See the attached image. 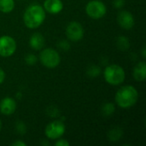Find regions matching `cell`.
<instances>
[{
    "label": "cell",
    "instance_id": "cell-19",
    "mask_svg": "<svg viewBox=\"0 0 146 146\" xmlns=\"http://www.w3.org/2000/svg\"><path fill=\"white\" fill-rule=\"evenodd\" d=\"M24 60H25V62H26L27 65H29V66H33V65L37 62L38 58H37V56H36L34 54H33V53H28V54H27V55L25 56Z\"/></svg>",
    "mask_w": 146,
    "mask_h": 146
},
{
    "label": "cell",
    "instance_id": "cell-6",
    "mask_svg": "<svg viewBox=\"0 0 146 146\" xmlns=\"http://www.w3.org/2000/svg\"><path fill=\"white\" fill-rule=\"evenodd\" d=\"M66 127L62 121L55 120L50 122L44 129V133L47 139L56 140L60 139L65 133Z\"/></svg>",
    "mask_w": 146,
    "mask_h": 146
},
{
    "label": "cell",
    "instance_id": "cell-15",
    "mask_svg": "<svg viewBox=\"0 0 146 146\" xmlns=\"http://www.w3.org/2000/svg\"><path fill=\"white\" fill-rule=\"evenodd\" d=\"M15 8L14 0H0V11L5 14L10 13Z\"/></svg>",
    "mask_w": 146,
    "mask_h": 146
},
{
    "label": "cell",
    "instance_id": "cell-8",
    "mask_svg": "<svg viewBox=\"0 0 146 146\" xmlns=\"http://www.w3.org/2000/svg\"><path fill=\"white\" fill-rule=\"evenodd\" d=\"M66 36L68 40L73 42L80 41L84 37V28L78 21H71L66 27Z\"/></svg>",
    "mask_w": 146,
    "mask_h": 146
},
{
    "label": "cell",
    "instance_id": "cell-25",
    "mask_svg": "<svg viewBox=\"0 0 146 146\" xmlns=\"http://www.w3.org/2000/svg\"><path fill=\"white\" fill-rule=\"evenodd\" d=\"M12 146H27V144L21 140H17V141H15L11 144Z\"/></svg>",
    "mask_w": 146,
    "mask_h": 146
},
{
    "label": "cell",
    "instance_id": "cell-14",
    "mask_svg": "<svg viewBox=\"0 0 146 146\" xmlns=\"http://www.w3.org/2000/svg\"><path fill=\"white\" fill-rule=\"evenodd\" d=\"M123 135V130L121 127H114L110 129L108 133V139L110 141L116 142L119 141Z\"/></svg>",
    "mask_w": 146,
    "mask_h": 146
},
{
    "label": "cell",
    "instance_id": "cell-27",
    "mask_svg": "<svg viewBox=\"0 0 146 146\" xmlns=\"http://www.w3.org/2000/svg\"><path fill=\"white\" fill-rule=\"evenodd\" d=\"M141 53H142V56H143V58H144V59H145V58H146V48H145V46H144V47L142 48V50H141Z\"/></svg>",
    "mask_w": 146,
    "mask_h": 146
},
{
    "label": "cell",
    "instance_id": "cell-13",
    "mask_svg": "<svg viewBox=\"0 0 146 146\" xmlns=\"http://www.w3.org/2000/svg\"><path fill=\"white\" fill-rule=\"evenodd\" d=\"M133 78L137 81H145L146 78V63L145 61L139 62L133 68Z\"/></svg>",
    "mask_w": 146,
    "mask_h": 146
},
{
    "label": "cell",
    "instance_id": "cell-9",
    "mask_svg": "<svg viewBox=\"0 0 146 146\" xmlns=\"http://www.w3.org/2000/svg\"><path fill=\"white\" fill-rule=\"evenodd\" d=\"M117 22L123 29L130 30L134 27L135 20L132 13L127 10H121L117 15Z\"/></svg>",
    "mask_w": 146,
    "mask_h": 146
},
{
    "label": "cell",
    "instance_id": "cell-26",
    "mask_svg": "<svg viewBox=\"0 0 146 146\" xmlns=\"http://www.w3.org/2000/svg\"><path fill=\"white\" fill-rule=\"evenodd\" d=\"M5 80V73L4 71L0 68V84H2Z\"/></svg>",
    "mask_w": 146,
    "mask_h": 146
},
{
    "label": "cell",
    "instance_id": "cell-20",
    "mask_svg": "<svg viewBox=\"0 0 146 146\" xmlns=\"http://www.w3.org/2000/svg\"><path fill=\"white\" fill-rule=\"evenodd\" d=\"M15 130H16V132H17L19 134L24 135V134L27 133V127H26V125H25L24 122H22V121H18V122H16V124H15Z\"/></svg>",
    "mask_w": 146,
    "mask_h": 146
},
{
    "label": "cell",
    "instance_id": "cell-23",
    "mask_svg": "<svg viewBox=\"0 0 146 146\" xmlns=\"http://www.w3.org/2000/svg\"><path fill=\"white\" fill-rule=\"evenodd\" d=\"M114 6L116 9H121L125 5V0H114Z\"/></svg>",
    "mask_w": 146,
    "mask_h": 146
},
{
    "label": "cell",
    "instance_id": "cell-5",
    "mask_svg": "<svg viewBox=\"0 0 146 146\" xmlns=\"http://www.w3.org/2000/svg\"><path fill=\"white\" fill-rule=\"evenodd\" d=\"M86 12L90 18L98 20L106 15L107 7L101 0H92L87 3L86 6Z\"/></svg>",
    "mask_w": 146,
    "mask_h": 146
},
{
    "label": "cell",
    "instance_id": "cell-18",
    "mask_svg": "<svg viewBox=\"0 0 146 146\" xmlns=\"http://www.w3.org/2000/svg\"><path fill=\"white\" fill-rule=\"evenodd\" d=\"M101 74V68L96 65H91L86 69V74L90 78H96Z\"/></svg>",
    "mask_w": 146,
    "mask_h": 146
},
{
    "label": "cell",
    "instance_id": "cell-17",
    "mask_svg": "<svg viewBox=\"0 0 146 146\" xmlns=\"http://www.w3.org/2000/svg\"><path fill=\"white\" fill-rule=\"evenodd\" d=\"M115 111V104L112 103H105L104 104H103L102 109H101V112L102 115L104 117H109L111 116Z\"/></svg>",
    "mask_w": 146,
    "mask_h": 146
},
{
    "label": "cell",
    "instance_id": "cell-10",
    "mask_svg": "<svg viewBox=\"0 0 146 146\" xmlns=\"http://www.w3.org/2000/svg\"><path fill=\"white\" fill-rule=\"evenodd\" d=\"M16 110V101L10 98L5 97L0 101V112L4 115H13Z\"/></svg>",
    "mask_w": 146,
    "mask_h": 146
},
{
    "label": "cell",
    "instance_id": "cell-24",
    "mask_svg": "<svg viewBox=\"0 0 146 146\" xmlns=\"http://www.w3.org/2000/svg\"><path fill=\"white\" fill-rule=\"evenodd\" d=\"M56 146H69V143L66 139H59L55 143Z\"/></svg>",
    "mask_w": 146,
    "mask_h": 146
},
{
    "label": "cell",
    "instance_id": "cell-28",
    "mask_svg": "<svg viewBox=\"0 0 146 146\" xmlns=\"http://www.w3.org/2000/svg\"><path fill=\"white\" fill-rule=\"evenodd\" d=\"M1 129H2V121L0 120V131H1Z\"/></svg>",
    "mask_w": 146,
    "mask_h": 146
},
{
    "label": "cell",
    "instance_id": "cell-21",
    "mask_svg": "<svg viewBox=\"0 0 146 146\" xmlns=\"http://www.w3.org/2000/svg\"><path fill=\"white\" fill-rule=\"evenodd\" d=\"M46 113L48 114L49 116L52 117V118H57L59 117V110L55 106H50L47 109Z\"/></svg>",
    "mask_w": 146,
    "mask_h": 146
},
{
    "label": "cell",
    "instance_id": "cell-3",
    "mask_svg": "<svg viewBox=\"0 0 146 146\" xmlns=\"http://www.w3.org/2000/svg\"><path fill=\"white\" fill-rule=\"evenodd\" d=\"M104 77L105 81L112 86H118L124 82L126 74L121 66L117 64L108 65L104 71Z\"/></svg>",
    "mask_w": 146,
    "mask_h": 146
},
{
    "label": "cell",
    "instance_id": "cell-16",
    "mask_svg": "<svg viewBox=\"0 0 146 146\" xmlns=\"http://www.w3.org/2000/svg\"><path fill=\"white\" fill-rule=\"evenodd\" d=\"M116 46L121 51H126L130 47V41L125 36H120L116 40Z\"/></svg>",
    "mask_w": 146,
    "mask_h": 146
},
{
    "label": "cell",
    "instance_id": "cell-4",
    "mask_svg": "<svg viewBox=\"0 0 146 146\" xmlns=\"http://www.w3.org/2000/svg\"><path fill=\"white\" fill-rule=\"evenodd\" d=\"M38 57L41 64L47 68H55L60 64L61 62L59 53L52 48L42 49Z\"/></svg>",
    "mask_w": 146,
    "mask_h": 146
},
{
    "label": "cell",
    "instance_id": "cell-7",
    "mask_svg": "<svg viewBox=\"0 0 146 146\" xmlns=\"http://www.w3.org/2000/svg\"><path fill=\"white\" fill-rule=\"evenodd\" d=\"M15 40L9 36L3 35L0 37V56L3 57H9L14 55L16 50Z\"/></svg>",
    "mask_w": 146,
    "mask_h": 146
},
{
    "label": "cell",
    "instance_id": "cell-12",
    "mask_svg": "<svg viewBox=\"0 0 146 146\" xmlns=\"http://www.w3.org/2000/svg\"><path fill=\"white\" fill-rule=\"evenodd\" d=\"M45 44L44 37L40 33H34L29 38V45L35 50H41Z\"/></svg>",
    "mask_w": 146,
    "mask_h": 146
},
{
    "label": "cell",
    "instance_id": "cell-1",
    "mask_svg": "<svg viewBox=\"0 0 146 146\" xmlns=\"http://www.w3.org/2000/svg\"><path fill=\"white\" fill-rule=\"evenodd\" d=\"M45 20V10L41 5L32 4L28 6L23 15L25 26L29 29L39 27Z\"/></svg>",
    "mask_w": 146,
    "mask_h": 146
},
{
    "label": "cell",
    "instance_id": "cell-2",
    "mask_svg": "<svg viewBox=\"0 0 146 146\" xmlns=\"http://www.w3.org/2000/svg\"><path fill=\"white\" fill-rule=\"evenodd\" d=\"M116 104L122 109H129L136 104L139 100V92L133 86H124L115 93Z\"/></svg>",
    "mask_w": 146,
    "mask_h": 146
},
{
    "label": "cell",
    "instance_id": "cell-22",
    "mask_svg": "<svg viewBox=\"0 0 146 146\" xmlns=\"http://www.w3.org/2000/svg\"><path fill=\"white\" fill-rule=\"evenodd\" d=\"M57 46H58L62 50H64V51H68V50L70 49V47H71L69 42H68V40H64V39L60 40V41L58 42V44H57Z\"/></svg>",
    "mask_w": 146,
    "mask_h": 146
},
{
    "label": "cell",
    "instance_id": "cell-11",
    "mask_svg": "<svg viewBox=\"0 0 146 146\" xmlns=\"http://www.w3.org/2000/svg\"><path fill=\"white\" fill-rule=\"evenodd\" d=\"M43 8L46 12L56 15L63 9V3L61 0H45Z\"/></svg>",
    "mask_w": 146,
    "mask_h": 146
}]
</instances>
